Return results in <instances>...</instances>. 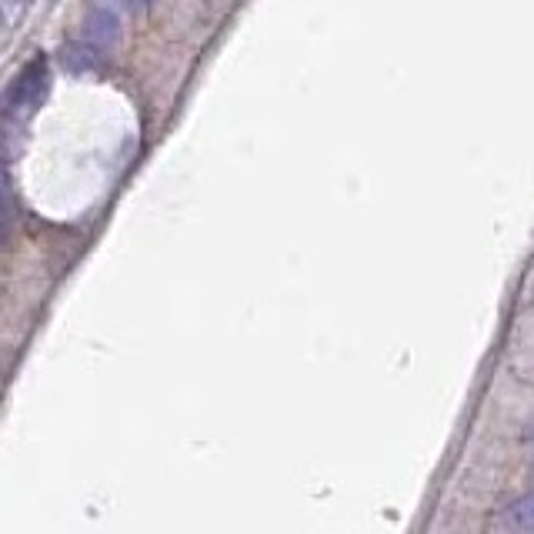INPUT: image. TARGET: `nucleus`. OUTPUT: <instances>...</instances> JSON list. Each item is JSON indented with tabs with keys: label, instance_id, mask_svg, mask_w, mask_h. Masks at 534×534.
Listing matches in <instances>:
<instances>
[{
	"label": "nucleus",
	"instance_id": "2",
	"mask_svg": "<svg viewBox=\"0 0 534 534\" xmlns=\"http://www.w3.org/2000/svg\"><path fill=\"white\" fill-rule=\"evenodd\" d=\"M44 91H47V64L34 61L31 67H24V74L14 81L11 104L14 107H34V104H41Z\"/></svg>",
	"mask_w": 534,
	"mask_h": 534
},
{
	"label": "nucleus",
	"instance_id": "3",
	"mask_svg": "<svg viewBox=\"0 0 534 534\" xmlns=\"http://www.w3.org/2000/svg\"><path fill=\"white\" fill-rule=\"evenodd\" d=\"M494 524L508 531H534V494H524V498L511 501Z\"/></svg>",
	"mask_w": 534,
	"mask_h": 534
},
{
	"label": "nucleus",
	"instance_id": "6",
	"mask_svg": "<svg viewBox=\"0 0 534 534\" xmlns=\"http://www.w3.org/2000/svg\"><path fill=\"white\" fill-rule=\"evenodd\" d=\"M524 444H528V448L534 451V424H531V428H528V434H524Z\"/></svg>",
	"mask_w": 534,
	"mask_h": 534
},
{
	"label": "nucleus",
	"instance_id": "1",
	"mask_svg": "<svg viewBox=\"0 0 534 534\" xmlns=\"http://www.w3.org/2000/svg\"><path fill=\"white\" fill-rule=\"evenodd\" d=\"M84 34L94 47H114L117 37H121V24H117V14L107 4H91V11L84 17Z\"/></svg>",
	"mask_w": 534,
	"mask_h": 534
},
{
	"label": "nucleus",
	"instance_id": "4",
	"mask_svg": "<svg viewBox=\"0 0 534 534\" xmlns=\"http://www.w3.org/2000/svg\"><path fill=\"white\" fill-rule=\"evenodd\" d=\"M94 51H91V47H77V44H67L64 47V64L67 67H71V71H91V67H94V57H91Z\"/></svg>",
	"mask_w": 534,
	"mask_h": 534
},
{
	"label": "nucleus",
	"instance_id": "5",
	"mask_svg": "<svg viewBox=\"0 0 534 534\" xmlns=\"http://www.w3.org/2000/svg\"><path fill=\"white\" fill-rule=\"evenodd\" d=\"M121 4L127 7V11L141 14V11H147V7H151V0H121Z\"/></svg>",
	"mask_w": 534,
	"mask_h": 534
}]
</instances>
